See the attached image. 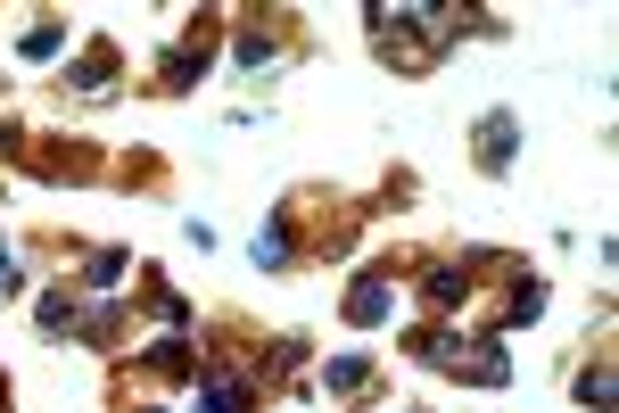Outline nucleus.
<instances>
[{"mask_svg":"<svg viewBox=\"0 0 619 413\" xmlns=\"http://www.w3.org/2000/svg\"><path fill=\"white\" fill-rule=\"evenodd\" d=\"M528 315H545V282H512V298H504V322H528Z\"/></svg>","mask_w":619,"mask_h":413,"instance_id":"9d476101","label":"nucleus"},{"mask_svg":"<svg viewBox=\"0 0 619 413\" xmlns=\"http://www.w3.org/2000/svg\"><path fill=\"white\" fill-rule=\"evenodd\" d=\"M413 356L438 364V373H454V380H479V389H504V380H512V356H504V347H479V356H463L447 331H421V339H413Z\"/></svg>","mask_w":619,"mask_h":413,"instance_id":"f03ea898","label":"nucleus"},{"mask_svg":"<svg viewBox=\"0 0 619 413\" xmlns=\"http://www.w3.org/2000/svg\"><path fill=\"white\" fill-rule=\"evenodd\" d=\"M108 75H116V50H92V58L75 67V92H83V99H99V92H108Z\"/></svg>","mask_w":619,"mask_h":413,"instance_id":"1a4fd4ad","label":"nucleus"},{"mask_svg":"<svg viewBox=\"0 0 619 413\" xmlns=\"http://www.w3.org/2000/svg\"><path fill=\"white\" fill-rule=\"evenodd\" d=\"M248 380L240 373H206V389H199V413H248Z\"/></svg>","mask_w":619,"mask_h":413,"instance_id":"39448f33","label":"nucleus"},{"mask_svg":"<svg viewBox=\"0 0 619 413\" xmlns=\"http://www.w3.org/2000/svg\"><path fill=\"white\" fill-rule=\"evenodd\" d=\"M83 322V306L67 298V290H50V298H41V331H75Z\"/></svg>","mask_w":619,"mask_h":413,"instance_id":"9b49d317","label":"nucleus"},{"mask_svg":"<svg viewBox=\"0 0 619 413\" xmlns=\"http://www.w3.org/2000/svg\"><path fill=\"white\" fill-rule=\"evenodd\" d=\"M347 322H364V331H372V322H389V282H380V273L347 290Z\"/></svg>","mask_w":619,"mask_h":413,"instance_id":"0eeeda50","label":"nucleus"},{"mask_svg":"<svg viewBox=\"0 0 619 413\" xmlns=\"http://www.w3.org/2000/svg\"><path fill=\"white\" fill-rule=\"evenodd\" d=\"M273 58H282V50H273V42H264V34H248V42H240V67H248V75H264Z\"/></svg>","mask_w":619,"mask_h":413,"instance_id":"2eb2a0df","label":"nucleus"},{"mask_svg":"<svg viewBox=\"0 0 619 413\" xmlns=\"http://www.w3.org/2000/svg\"><path fill=\"white\" fill-rule=\"evenodd\" d=\"M199 67H206V25L166 50V92H190V75H199Z\"/></svg>","mask_w":619,"mask_h":413,"instance_id":"423d86ee","label":"nucleus"},{"mask_svg":"<svg viewBox=\"0 0 619 413\" xmlns=\"http://www.w3.org/2000/svg\"><path fill=\"white\" fill-rule=\"evenodd\" d=\"M17 290V248H0V298Z\"/></svg>","mask_w":619,"mask_h":413,"instance_id":"a211bd4d","label":"nucleus"},{"mask_svg":"<svg viewBox=\"0 0 619 413\" xmlns=\"http://www.w3.org/2000/svg\"><path fill=\"white\" fill-rule=\"evenodd\" d=\"M364 17H372L380 58H389V67H405V75H421V67H430L454 34H463L471 9H389V0H380V9H364Z\"/></svg>","mask_w":619,"mask_h":413,"instance_id":"f257e3e1","label":"nucleus"},{"mask_svg":"<svg viewBox=\"0 0 619 413\" xmlns=\"http://www.w3.org/2000/svg\"><path fill=\"white\" fill-rule=\"evenodd\" d=\"M116 273H124V257H116V248H108V257H92V290H116Z\"/></svg>","mask_w":619,"mask_h":413,"instance_id":"f3484780","label":"nucleus"},{"mask_svg":"<svg viewBox=\"0 0 619 413\" xmlns=\"http://www.w3.org/2000/svg\"><path fill=\"white\" fill-rule=\"evenodd\" d=\"M430 298H438V306H463V298H471L463 264H438V273H430Z\"/></svg>","mask_w":619,"mask_h":413,"instance_id":"f8f14e48","label":"nucleus"},{"mask_svg":"<svg viewBox=\"0 0 619 413\" xmlns=\"http://www.w3.org/2000/svg\"><path fill=\"white\" fill-rule=\"evenodd\" d=\"M611 389H619L611 364H586V373H579V397H586V405H611Z\"/></svg>","mask_w":619,"mask_h":413,"instance_id":"ddd939ff","label":"nucleus"},{"mask_svg":"<svg viewBox=\"0 0 619 413\" xmlns=\"http://www.w3.org/2000/svg\"><path fill=\"white\" fill-rule=\"evenodd\" d=\"M58 42H67V25H34V34H25V58H50Z\"/></svg>","mask_w":619,"mask_h":413,"instance_id":"dca6fc26","label":"nucleus"},{"mask_svg":"<svg viewBox=\"0 0 619 413\" xmlns=\"http://www.w3.org/2000/svg\"><path fill=\"white\" fill-rule=\"evenodd\" d=\"M257 264H289V224H264L257 232Z\"/></svg>","mask_w":619,"mask_h":413,"instance_id":"4468645a","label":"nucleus"},{"mask_svg":"<svg viewBox=\"0 0 619 413\" xmlns=\"http://www.w3.org/2000/svg\"><path fill=\"white\" fill-rule=\"evenodd\" d=\"M150 373H157V380H199V347H190L182 331L157 339V347H150Z\"/></svg>","mask_w":619,"mask_h":413,"instance_id":"20e7f679","label":"nucleus"},{"mask_svg":"<svg viewBox=\"0 0 619 413\" xmlns=\"http://www.w3.org/2000/svg\"><path fill=\"white\" fill-rule=\"evenodd\" d=\"M141 413H157V405H141Z\"/></svg>","mask_w":619,"mask_h":413,"instance_id":"6ab92c4d","label":"nucleus"},{"mask_svg":"<svg viewBox=\"0 0 619 413\" xmlns=\"http://www.w3.org/2000/svg\"><path fill=\"white\" fill-rule=\"evenodd\" d=\"M512 150H521V125H512V116H488V125H479V166L504 174V166H512Z\"/></svg>","mask_w":619,"mask_h":413,"instance_id":"7ed1b4c3","label":"nucleus"},{"mask_svg":"<svg viewBox=\"0 0 619 413\" xmlns=\"http://www.w3.org/2000/svg\"><path fill=\"white\" fill-rule=\"evenodd\" d=\"M322 380H331L338 397H364V389H372V364H364V356H331V373H322Z\"/></svg>","mask_w":619,"mask_h":413,"instance_id":"6e6552de","label":"nucleus"}]
</instances>
